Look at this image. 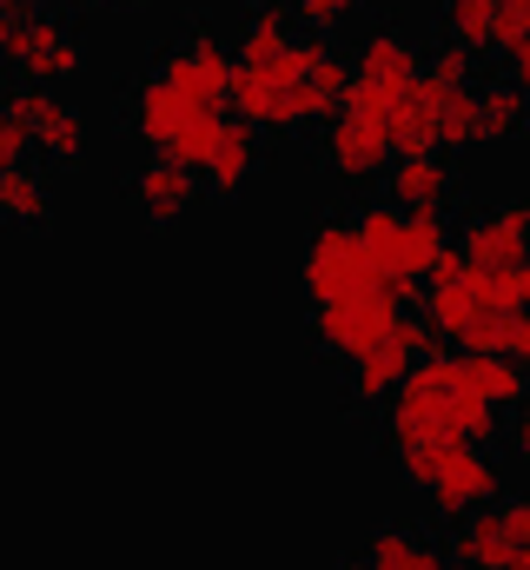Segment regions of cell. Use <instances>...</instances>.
Segmentation results:
<instances>
[{"label": "cell", "instance_id": "cell-1", "mask_svg": "<svg viewBox=\"0 0 530 570\" xmlns=\"http://www.w3.org/2000/svg\"><path fill=\"white\" fill-rule=\"evenodd\" d=\"M385 405V444H418V438H458V444H498L504 438V412L491 399H478L464 379H458V358L451 345L424 352L392 392L379 399Z\"/></svg>", "mask_w": 530, "mask_h": 570}, {"label": "cell", "instance_id": "cell-2", "mask_svg": "<svg viewBox=\"0 0 530 570\" xmlns=\"http://www.w3.org/2000/svg\"><path fill=\"white\" fill-rule=\"evenodd\" d=\"M325 33H292L272 60H233L226 73V114L246 120L253 134H298V127H318L332 107L312 80V60H318Z\"/></svg>", "mask_w": 530, "mask_h": 570}, {"label": "cell", "instance_id": "cell-3", "mask_svg": "<svg viewBox=\"0 0 530 570\" xmlns=\"http://www.w3.org/2000/svg\"><path fill=\"white\" fill-rule=\"evenodd\" d=\"M398 471L444 511V518H458V511H478V504H491V498H504L511 491V458H498L491 444H458V438H418V444H398L392 451Z\"/></svg>", "mask_w": 530, "mask_h": 570}, {"label": "cell", "instance_id": "cell-4", "mask_svg": "<svg viewBox=\"0 0 530 570\" xmlns=\"http://www.w3.org/2000/svg\"><path fill=\"white\" fill-rule=\"evenodd\" d=\"M219 120H226V107H213V100L173 87L166 73H146L139 94H132V107H127L132 140H146L159 159H173V166H186V173H199V159H206L213 134H219Z\"/></svg>", "mask_w": 530, "mask_h": 570}, {"label": "cell", "instance_id": "cell-5", "mask_svg": "<svg viewBox=\"0 0 530 570\" xmlns=\"http://www.w3.org/2000/svg\"><path fill=\"white\" fill-rule=\"evenodd\" d=\"M352 233L379 279L418 285L424 266L451 246V213H404L392 199H365V206H352Z\"/></svg>", "mask_w": 530, "mask_h": 570}, {"label": "cell", "instance_id": "cell-6", "mask_svg": "<svg viewBox=\"0 0 530 570\" xmlns=\"http://www.w3.org/2000/svg\"><path fill=\"white\" fill-rule=\"evenodd\" d=\"M411 298H418V285L404 279H372L359 292H338V298H312V345H318V358H338V365L359 358Z\"/></svg>", "mask_w": 530, "mask_h": 570}, {"label": "cell", "instance_id": "cell-7", "mask_svg": "<svg viewBox=\"0 0 530 570\" xmlns=\"http://www.w3.org/2000/svg\"><path fill=\"white\" fill-rule=\"evenodd\" d=\"M444 551L458 558V570H530V504L504 491L478 511H458Z\"/></svg>", "mask_w": 530, "mask_h": 570}, {"label": "cell", "instance_id": "cell-8", "mask_svg": "<svg viewBox=\"0 0 530 570\" xmlns=\"http://www.w3.org/2000/svg\"><path fill=\"white\" fill-rule=\"evenodd\" d=\"M418 47L398 33L392 20H379L365 40H359V53H352V87H345V100L338 107H352V114H365V120H392V107H398V94L418 80Z\"/></svg>", "mask_w": 530, "mask_h": 570}, {"label": "cell", "instance_id": "cell-9", "mask_svg": "<svg viewBox=\"0 0 530 570\" xmlns=\"http://www.w3.org/2000/svg\"><path fill=\"white\" fill-rule=\"evenodd\" d=\"M438 345H444V338H438L424 318H411V305H404L359 358H345V392H352V405H379L398 379H404L424 352H438Z\"/></svg>", "mask_w": 530, "mask_h": 570}, {"label": "cell", "instance_id": "cell-10", "mask_svg": "<svg viewBox=\"0 0 530 570\" xmlns=\"http://www.w3.org/2000/svg\"><path fill=\"white\" fill-rule=\"evenodd\" d=\"M0 60H7V73L40 80V87H60V80H80L87 73L80 33L67 20H53V13H20V27L0 40Z\"/></svg>", "mask_w": 530, "mask_h": 570}, {"label": "cell", "instance_id": "cell-11", "mask_svg": "<svg viewBox=\"0 0 530 570\" xmlns=\"http://www.w3.org/2000/svg\"><path fill=\"white\" fill-rule=\"evenodd\" d=\"M13 114L27 120V134H33V153L40 159H60V166H73L80 153H87V114L67 100V94H53V87H40V80H13Z\"/></svg>", "mask_w": 530, "mask_h": 570}, {"label": "cell", "instance_id": "cell-12", "mask_svg": "<svg viewBox=\"0 0 530 570\" xmlns=\"http://www.w3.org/2000/svg\"><path fill=\"white\" fill-rule=\"evenodd\" d=\"M372 279H379V273H372V259H365L352 219L312 226V239H305V292H312V298H338V292H359V285H372Z\"/></svg>", "mask_w": 530, "mask_h": 570}, {"label": "cell", "instance_id": "cell-13", "mask_svg": "<svg viewBox=\"0 0 530 570\" xmlns=\"http://www.w3.org/2000/svg\"><path fill=\"white\" fill-rule=\"evenodd\" d=\"M318 127H325V140H318L325 173H332L338 186H365V179H379V173H385L392 140H385V127H379V120H365V114L338 107V114H325Z\"/></svg>", "mask_w": 530, "mask_h": 570}, {"label": "cell", "instance_id": "cell-14", "mask_svg": "<svg viewBox=\"0 0 530 570\" xmlns=\"http://www.w3.org/2000/svg\"><path fill=\"white\" fill-rule=\"evenodd\" d=\"M153 73H166L173 87H186V94H199V100H213V107H226V73H233V47L213 33V27H193L179 47H166L159 53V67Z\"/></svg>", "mask_w": 530, "mask_h": 570}, {"label": "cell", "instance_id": "cell-15", "mask_svg": "<svg viewBox=\"0 0 530 570\" xmlns=\"http://www.w3.org/2000/svg\"><path fill=\"white\" fill-rule=\"evenodd\" d=\"M458 239V253L471 259V266H518L530 253V213H524V199H498L491 213H471L464 219V233H451Z\"/></svg>", "mask_w": 530, "mask_h": 570}, {"label": "cell", "instance_id": "cell-16", "mask_svg": "<svg viewBox=\"0 0 530 570\" xmlns=\"http://www.w3.org/2000/svg\"><path fill=\"white\" fill-rule=\"evenodd\" d=\"M379 186L404 213H451V199H458V173L438 159V146L431 153H392L385 173H379Z\"/></svg>", "mask_w": 530, "mask_h": 570}, {"label": "cell", "instance_id": "cell-17", "mask_svg": "<svg viewBox=\"0 0 530 570\" xmlns=\"http://www.w3.org/2000/svg\"><path fill=\"white\" fill-rule=\"evenodd\" d=\"M132 206L153 219V226H179L193 206H199V173H186V166H173V159H146L139 173H132Z\"/></svg>", "mask_w": 530, "mask_h": 570}, {"label": "cell", "instance_id": "cell-18", "mask_svg": "<svg viewBox=\"0 0 530 570\" xmlns=\"http://www.w3.org/2000/svg\"><path fill=\"white\" fill-rule=\"evenodd\" d=\"M253 173H259V134L226 114L219 134H213V146H206V159H199V186H213L219 199H233V193L253 186Z\"/></svg>", "mask_w": 530, "mask_h": 570}, {"label": "cell", "instance_id": "cell-19", "mask_svg": "<svg viewBox=\"0 0 530 570\" xmlns=\"http://www.w3.org/2000/svg\"><path fill=\"white\" fill-rule=\"evenodd\" d=\"M0 219L7 226H27V233H47L53 226V186L33 159H13L0 166Z\"/></svg>", "mask_w": 530, "mask_h": 570}, {"label": "cell", "instance_id": "cell-20", "mask_svg": "<svg viewBox=\"0 0 530 570\" xmlns=\"http://www.w3.org/2000/svg\"><path fill=\"white\" fill-rule=\"evenodd\" d=\"M451 358H458V379H464L478 399H491L498 412H524V358H504V352H458V345H451Z\"/></svg>", "mask_w": 530, "mask_h": 570}, {"label": "cell", "instance_id": "cell-21", "mask_svg": "<svg viewBox=\"0 0 530 570\" xmlns=\"http://www.w3.org/2000/svg\"><path fill=\"white\" fill-rule=\"evenodd\" d=\"M438 100H444V87H431L424 73L398 94L392 120H385V140H392V153H431V146H438Z\"/></svg>", "mask_w": 530, "mask_h": 570}, {"label": "cell", "instance_id": "cell-22", "mask_svg": "<svg viewBox=\"0 0 530 570\" xmlns=\"http://www.w3.org/2000/svg\"><path fill=\"white\" fill-rule=\"evenodd\" d=\"M365 570H458V558H451L444 544H431L424 531L385 524V531L365 544Z\"/></svg>", "mask_w": 530, "mask_h": 570}, {"label": "cell", "instance_id": "cell-23", "mask_svg": "<svg viewBox=\"0 0 530 570\" xmlns=\"http://www.w3.org/2000/svg\"><path fill=\"white\" fill-rule=\"evenodd\" d=\"M524 140V87L511 73L478 87V146H511Z\"/></svg>", "mask_w": 530, "mask_h": 570}, {"label": "cell", "instance_id": "cell-24", "mask_svg": "<svg viewBox=\"0 0 530 570\" xmlns=\"http://www.w3.org/2000/svg\"><path fill=\"white\" fill-rule=\"evenodd\" d=\"M504 73L524 87V67H530V0H491V40H484Z\"/></svg>", "mask_w": 530, "mask_h": 570}, {"label": "cell", "instance_id": "cell-25", "mask_svg": "<svg viewBox=\"0 0 530 570\" xmlns=\"http://www.w3.org/2000/svg\"><path fill=\"white\" fill-rule=\"evenodd\" d=\"M438 146L444 153H471L478 146V80L444 87V100H438Z\"/></svg>", "mask_w": 530, "mask_h": 570}, {"label": "cell", "instance_id": "cell-26", "mask_svg": "<svg viewBox=\"0 0 530 570\" xmlns=\"http://www.w3.org/2000/svg\"><path fill=\"white\" fill-rule=\"evenodd\" d=\"M438 27H444V40L478 53L491 40V0H438Z\"/></svg>", "mask_w": 530, "mask_h": 570}, {"label": "cell", "instance_id": "cell-27", "mask_svg": "<svg viewBox=\"0 0 530 570\" xmlns=\"http://www.w3.org/2000/svg\"><path fill=\"white\" fill-rule=\"evenodd\" d=\"M418 73H424L431 87H464V80L478 73V53H471V47H458V40H444V47H431V53L418 60Z\"/></svg>", "mask_w": 530, "mask_h": 570}, {"label": "cell", "instance_id": "cell-28", "mask_svg": "<svg viewBox=\"0 0 530 570\" xmlns=\"http://www.w3.org/2000/svg\"><path fill=\"white\" fill-rule=\"evenodd\" d=\"M359 7H365V0H285V13L305 20V33H338Z\"/></svg>", "mask_w": 530, "mask_h": 570}, {"label": "cell", "instance_id": "cell-29", "mask_svg": "<svg viewBox=\"0 0 530 570\" xmlns=\"http://www.w3.org/2000/svg\"><path fill=\"white\" fill-rule=\"evenodd\" d=\"M13 159H33V134H27V120L13 114V100L0 94V166H13Z\"/></svg>", "mask_w": 530, "mask_h": 570}, {"label": "cell", "instance_id": "cell-30", "mask_svg": "<svg viewBox=\"0 0 530 570\" xmlns=\"http://www.w3.org/2000/svg\"><path fill=\"white\" fill-rule=\"evenodd\" d=\"M20 13H27V7H20V0H0V40H7V33H13V27H20Z\"/></svg>", "mask_w": 530, "mask_h": 570}, {"label": "cell", "instance_id": "cell-31", "mask_svg": "<svg viewBox=\"0 0 530 570\" xmlns=\"http://www.w3.org/2000/svg\"><path fill=\"white\" fill-rule=\"evenodd\" d=\"M20 7H27V13H53L60 0H20Z\"/></svg>", "mask_w": 530, "mask_h": 570}, {"label": "cell", "instance_id": "cell-32", "mask_svg": "<svg viewBox=\"0 0 530 570\" xmlns=\"http://www.w3.org/2000/svg\"><path fill=\"white\" fill-rule=\"evenodd\" d=\"M94 7H146V0H94Z\"/></svg>", "mask_w": 530, "mask_h": 570}, {"label": "cell", "instance_id": "cell-33", "mask_svg": "<svg viewBox=\"0 0 530 570\" xmlns=\"http://www.w3.org/2000/svg\"><path fill=\"white\" fill-rule=\"evenodd\" d=\"M338 570H365V558H352V564H338Z\"/></svg>", "mask_w": 530, "mask_h": 570}, {"label": "cell", "instance_id": "cell-34", "mask_svg": "<svg viewBox=\"0 0 530 570\" xmlns=\"http://www.w3.org/2000/svg\"><path fill=\"white\" fill-rule=\"evenodd\" d=\"M246 7H272V0H246Z\"/></svg>", "mask_w": 530, "mask_h": 570}]
</instances>
